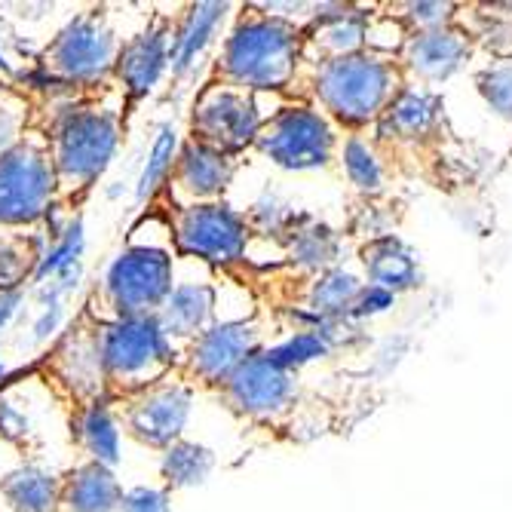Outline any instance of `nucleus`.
I'll use <instances>...</instances> for the list:
<instances>
[{"label": "nucleus", "mask_w": 512, "mask_h": 512, "mask_svg": "<svg viewBox=\"0 0 512 512\" xmlns=\"http://www.w3.org/2000/svg\"><path fill=\"white\" fill-rule=\"evenodd\" d=\"M304 37L295 22L270 13H246L221 46L224 83L246 92H273L295 80Z\"/></svg>", "instance_id": "1"}, {"label": "nucleus", "mask_w": 512, "mask_h": 512, "mask_svg": "<svg viewBox=\"0 0 512 512\" xmlns=\"http://www.w3.org/2000/svg\"><path fill=\"white\" fill-rule=\"evenodd\" d=\"M313 92L338 123L359 129L381 120L384 108L399 92V71L393 59L362 50L319 62L313 74Z\"/></svg>", "instance_id": "2"}, {"label": "nucleus", "mask_w": 512, "mask_h": 512, "mask_svg": "<svg viewBox=\"0 0 512 512\" xmlns=\"http://www.w3.org/2000/svg\"><path fill=\"white\" fill-rule=\"evenodd\" d=\"M120 148V120L108 108H71L50 135V157L62 191H86L96 184Z\"/></svg>", "instance_id": "3"}, {"label": "nucleus", "mask_w": 512, "mask_h": 512, "mask_svg": "<svg viewBox=\"0 0 512 512\" xmlns=\"http://www.w3.org/2000/svg\"><path fill=\"white\" fill-rule=\"evenodd\" d=\"M99 353L105 381L129 396L166 381V371L175 362V344L160 329L157 316L102 322Z\"/></svg>", "instance_id": "4"}, {"label": "nucleus", "mask_w": 512, "mask_h": 512, "mask_svg": "<svg viewBox=\"0 0 512 512\" xmlns=\"http://www.w3.org/2000/svg\"><path fill=\"white\" fill-rule=\"evenodd\" d=\"M175 286L172 246L132 240L108 267L102 295L111 307V319L157 316Z\"/></svg>", "instance_id": "5"}, {"label": "nucleus", "mask_w": 512, "mask_h": 512, "mask_svg": "<svg viewBox=\"0 0 512 512\" xmlns=\"http://www.w3.org/2000/svg\"><path fill=\"white\" fill-rule=\"evenodd\" d=\"M59 191L50 142H22L0 157V227H28L50 212Z\"/></svg>", "instance_id": "6"}, {"label": "nucleus", "mask_w": 512, "mask_h": 512, "mask_svg": "<svg viewBox=\"0 0 512 512\" xmlns=\"http://www.w3.org/2000/svg\"><path fill=\"white\" fill-rule=\"evenodd\" d=\"M255 148L279 169L310 172L329 166L335 154V129L329 117L319 114L316 108L289 105L264 120Z\"/></svg>", "instance_id": "7"}, {"label": "nucleus", "mask_w": 512, "mask_h": 512, "mask_svg": "<svg viewBox=\"0 0 512 512\" xmlns=\"http://www.w3.org/2000/svg\"><path fill=\"white\" fill-rule=\"evenodd\" d=\"M120 40L99 13L74 16L43 53V68L65 83H99L114 74Z\"/></svg>", "instance_id": "8"}, {"label": "nucleus", "mask_w": 512, "mask_h": 512, "mask_svg": "<svg viewBox=\"0 0 512 512\" xmlns=\"http://www.w3.org/2000/svg\"><path fill=\"white\" fill-rule=\"evenodd\" d=\"M169 227L175 252L200 264H234L249 246L246 218L221 200L178 209Z\"/></svg>", "instance_id": "9"}, {"label": "nucleus", "mask_w": 512, "mask_h": 512, "mask_svg": "<svg viewBox=\"0 0 512 512\" xmlns=\"http://www.w3.org/2000/svg\"><path fill=\"white\" fill-rule=\"evenodd\" d=\"M264 126L258 102L252 92L237 89L230 83H215L203 89L194 105V142H203L221 154H237L249 145Z\"/></svg>", "instance_id": "10"}, {"label": "nucleus", "mask_w": 512, "mask_h": 512, "mask_svg": "<svg viewBox=\"0 0 512 512\" xmlns=\"http://www.w3.org/2000/svg\"><path fill=\"white\" fill-rule=\"evenodd\" d=\"M194 390L178 381H160L142 393L126 399V433L148 448L166 451L172 442L181 439L184 427L191 421Z\"/></svg>", "instance_id": "11"}, {"label": "nucleus", "mask_w": 512, "mask_h": 512, "mask_svg": "<svg viewBox=\"0 0 512 512\" xmlns=\"http://www.w3.org/2000/svg\"><path fill=\"white\" fill-rule=\"evenodd\" d=\"M221 393L234 411L255 417V421H270V417L283 414L292 405L295 378H292V371L276 365L261 350L230 375V381L221 387Z\"/></svg>", "instance_id": "12"}, {"label": "nucleus", "mask_w": 512, "mask_h": 512, "mask_svg": "<svg viewBox=\"0 0 512 512\" xmlns=\"http://www.w3.org/2000/svg\"><path fill=\"white\" fill-rule=\"evenodd\" d=\"M255 353H261V332L249 319H221L188 347V368L191 375L224 387L230 375Z\"/></svg>", "instance_id": "13"}, {"label": "nucleus", "mask_w": 512, "mask_h": 512, "mask_svg": "<svg viewBox=\"0 0 512 512\" xmlns=\"http://www.w3.org/2000/svg\"><path fill=\"white\" fill-rule=\"evenodd\" d=\"M230 178H234V157L188 138L178 151L166 188L178 200V209H184L194 203H215Z\"/></svg>", "instance_id": "14"}, {"label": "nucleus", "mask_w": 512, "mask_h": 512, "mask_svg": "<svg viewBox=\"0 0 512 512\" xmlns=\"http://www.w3.org/2000/svg\"><path fill=\"white\" fill-rule=\"evenodd\" d=\"M169 50L172 31L166 25H151L142 34L120 43L114 74L120 77L123 89L132 99H145L148 92H154L160 77L169 71Z\"/></svg>", "instance_id": "15"}, {"label": "nucleus", "mask_w": 512, "mask_h": 512, "mask_svg": "<svg viewBox=\"0 0 512 512\" xmlns=\"http://www.w3.org/2000/svg\"><path fill=\"white\" fill-rule=\"evenodd\" d=\"M160 329L172 344H194L209 325H215V289L197 279H178L157 313Z\"/></svg>", "instance_id": "16"}, {"label": "nucleus", "mask_w": 512, "mask_h": 512, "mask_svg": "<svg viewBox=\"0 0 512 512\" xmlns=\"http://www.w3.org/2000/svg\"><path fill=\"white\" fill-rule=\"evenodd\" d=\"M470 46L463 34L451 28H436V31H417L405 43V65L427 83L448 80L460 65L467 62Z\"/></svg>", "instance_id": "17"}, {"label": "nucleus", "mask_w": 512, "mask_h": 512, "mask_svg": "<svg viewBox=\"0 0 512 512\" xmlns=\"http://www.w3.org/2000/svg\"><path fill=\"white\" fill-rule=\"evenodd\" d=\"M123 485L102 463H80L62 479V506L68 512H120Z\"/></svg>", "instance_id": "18"}, {"label": "nucleus", "mask_w": 512, "mask_h": 512, "mask_svg": "<svg viewBox=\"0 0 512 512\" xmlns=\"http://www.w3.org/2000/svg\"><path fill=\"white\" fill-rule=\"evenodd\" d=\"M230 4H191L184 13L178 31H172V50H169V71L184 74L197 65L203 50L212 43L215 31L227 19Z\"/></svg>", "instance_id": "19"}, {"label": "nucleus", "mask_w": 512, "mask_h": 512, "mask_svg": "<svg viewBox=\"0 0 512 512\" xmlns=\"http://www.w3.org/2000/svg\"><path fill=\"white\" fill-rule=\"evenodd\" d=\"M436 117H439V99L430 89L399 86V92L384 108L378 126L393 138H402V142H417V138H424L436 126Z\"/></svg>", "instance_id": "20"}, {"label": "nucleus", "mask_w": 512, "mask_h": 512, "mask_svg": "<svg viewBox=\"0 0 512 512\" xmlns=\"http://www.w3.org/2000/svg\"><path fill=\"white\" fill-rule=\"evenodd\" d=\"M0 497L7 500L13 512H56L62 506V476L28 463V467L4 476Z\"/></svg>", "instance_id": "21"}, {"label": "nucleus", "mask_w": 512, "mask_h": 512, "mask_svg": "<svg viewBox=\"0 0 512 512\" xmlns=\"http://www.w3.org/2000/svg\"><path fill=\"white\" fill-rule=\"evenodd\" d=\"M368 22L362 13H353L347 7H335V13H316L313 37L304 40V46H316L322 53V62L362 53Z\"/></svg>", "instance_id": "22"}, {"label": "nucleus", "mask_w": 512, "mask_h": 512, "mask_svg": "<svg viewBox=\"0 0 512 512\" xmlns=\"http://www.w3.org/2000/svg\"><path fill=\"white\" fill-rule=\"evenodd\" d=\"M365 270L371 283L390 289L393 295L414 289L421 273H417V258L396 240V237H381L365 249Z\"/></svg>", "instance_id": "23"}, {"label": "nucleus", "mask_w": 512, "mask_h": 512, "mask_svg": "<svg viewBox=\"0 0 512 512\" xmlns=\"http://www.w3.org/2000/svg\"><path fill=\"white\" fill-rule=\"evenodd\" d=\"M77 442L89 454V463H102L114 470L120 460V424L105 402H89L77 414Z\"/></svg>", "instance_id": "24"}, {"label": "nucleus", "mask_w": 512, "mask_h": 512, "mask_svg": "<svg viewBox=\"0 0 512 512\" xmlns=\"http://www.w3.org/2000/svg\"><path fill=\"white\" fill-rule=\"evenodd\" d=\"M59 371L77 393H102L108 381L99 353V329L92 335L74 332V338L65 341V347L59 350Z\"/></svg>", "instance_id": "25"}, {"label": "nucleus", "mask_w": 512, "mask_h": 512, "mask_svg": "<svg viewBox=\"0 0 512 512\" xmlns=\"http://www.w3.org/2000/svg\"><path fill=\"white\" fill-rule=\"evenodd\" d=\"M212 470H215V454L200 442L178 439L160 457V473L169 491L197 488L212 476Z\"/></svg>", "instance_id": "26"}, {"label": "nucleus", "mask_w": 512, "mask_h": 512, "mask_svg": "<svg viewBox=\"0 0 512 512\" xmlns=\"http://www.w3.org/2000/svg\"><path fill=\"white\" fill-rule=\"evenodd\" d=\"M178 151H181V138H178V129L172 123L160 126L154 145L148 151V163L138 175V184H135V200L138 203H151L157 197L160 188L169 184V175H172V166L178 160Z\"/></svg>", "instance_id": "27"}, {"label": "nucleus", "mask_w": 512, "mask_h": 512, "mask_svg": "<svg viewBox=\"0 0 512 512\" xmlns=\"http://www.w3.org/2000/svg\"><path fill=\"white\" fill-rule=\"evenodd\" d=\"M359 289H362V283L353 273L338 270V267L325 270V273H319V279L310 289V310L316 316H322V319H329V322H335L341 316H350Z\"/></svg>", "instance_id": "28"}, {"label": "nucleus", "mask_w": 512, "mask_h": 512, "mask_svg": "<svg viewBox=\"0 0 512 512\" xmlns=\"http://www.w3.org/2000/svg\"><path fill=\"white\" fill-rule=\"evenodd\" d=\"M341 166L356 191L378 194L384 188V163H381L375 145L365 142L362 135H350L341 145Z\"/></svg>", "instance_id": "29"}, {"label": "nucleus", "mask_w": 512, "mask_h": 512, "mask_svg": "<svg viewBox=\"0 0 512 512\" xmlns=\"http://www.w3.org/2000/svg\"><path fill=\"white\" fill-rule=\"evenodd\" d=\"M289 255L295 264H301L304 270H322L332 264L335 258V237L329 227L322 224H295L289 234Z\"/></svg>", "instance_id": "30"}, {"label": "nucleus", "mask_w": 512, "mask_h": 512, "mask_svg": "<svg viewBox=\"0 0 512 512\" xmlns=\"http://www.w3.org/2000/svg\"><path fill=\"white\" fill-rule=\"evenodd\" d=\"M332 350V341L329 335H322V332H307L301 329L298 335L286 338L283 344H276V347H267L264 353L276 362V365H283L286 371H295L307 362H316V359H325Z\"/></svg>", "instance_id": "31"}, {"label": "nucleus", "mask_w": 512, "mask_h": 512, "mask_svg": "<svg viewBox=\"0 0 512 512\" xmlns=\"http://www.w3.org/2000/svg\"><path fill=\"white\" fill-rule=\"evenodd\" d=\"M40 255L25 240L0 237V292H22V283L34 276Z\"/></svg>", "instance_id": "32"}, {"label": "nucleus", "mask_w": 512, "mask_h": 512, "mask_svg": "<svg viewBox=\"0 0 512 512\" xmlns=\"http://www.w3.org/2000/svg\"><path fill=\"white\" fill-rule=\"evenodd\" d=\"M482 92L497 114L512 117V65H500V68L488 71L482 80Z\"/></svg>", "instance_id": "33"}, {"label": "nucleus", "mask_w": 512, "mask_h": 512, "mask_svg": "<svg viewBox=\"0 0 512 512\" xmlns=\"http://www.w3.org/2000/svg\"><path fill=\"white\" fill-rule=\"evenodd\" d=\"M169 509H172L169 488L138 485V488L123 491V500H120V512H169Z\"/></svg>", "instance_id": "34"}, {"label": "nucleus", "mask_w": 512, "mask_h": 512, "mask_svg": "<svg viewBox=\"0 0 512 512\" xmlns=\"http://www.w3.org/2000/svg\"><path fill=\"white\" fill-rule=\"evenodd\" d=\"M22 126H25V108L16 99L4 96L0 99V157L22 142Z\"/></svg>", "instance_id": "35"}, {"label": "nucleus", "mask_w": 512, "mask_h": 512, "mask_svg": "<svg viewBox=\"0 0 512 512\" xmlns=\"http://www.w3.org/2000/svg\"><path fill=\"white\" fill-rule=\"evenodd\" d=\"M390 307H396V295L390 289H381L375 283H362V289H359V295L353 301L350 316H359V319H365V316H381Z\"/></svg>", "instance_id": "36"}, {"label": "nucleus", "mask_w": 512, "mask_h": 512, "mask_svg": "<svg viewBox=\"0 0 512 512\" xmlns=\"http://www.w3.org/2000/svg\"><path fill=\"white\" fill-rule=\"evenodd\" d=\"M405 19L417 25V31H436L445 28L451 19V4L439 0H421V4H405Z\"/></svg>", "instance_id": "37"}, {"label": "nucleus", "mask_w": 512, "mask_h": 512, "mask_svg": "<svg viewBox=\"0 0 512 512\" xmlns=\"http://www.w3.org/2000/svg\"><path fill=\"white\" fill-rule=\"evenodd\" d=\"M22 304V292H0V329H7Z\"/></svg>", "instance_id": "38"}, {"label": "nucleus", "mask_w": 512, "mask_h": 512, "mask_svg": "<svg viewBox=\"0 0 512 512\" xmlns=\"http://www.w3.org/2000/svg\"><path fill=\"white\" fill-rule=\"evenodd\" d=\"M0 375H4V365H0Z\"/></svg>", "instance_id": "39"}]
</instances>
